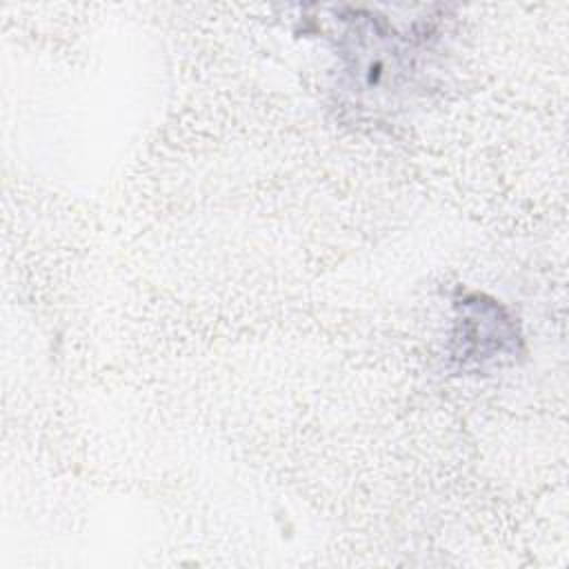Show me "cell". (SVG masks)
<instances>
[{
	"mask_svg": "<svg viewBox=\"0 0 569 569\" xmlns=\"http://www.w3.org/2000/svg\"><path fill=\"white\" fill-rule=\"evenodd\" d=\"M460 351L456 353V358H460L465 365L471 362L473 351L478 347V342L482 340L485 345V358L491 360L489 353L498 351V356H509L513 353L516 345L505 342V340H496L498 338H518L513 331L511 320L505 316V311L493 302H485V298L473 296V298H465L462 300V320H460Z\"/></svg>",
	"mask_w": 569,
	"mask_h": 569,
	"instance_id": "obj_1",
	"label": "cell"
}]
</instances>
